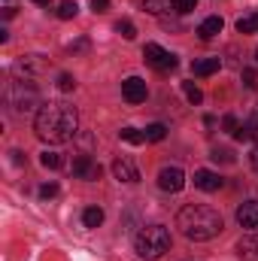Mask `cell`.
Instances as JSON below:
<instances>
[{"instance_id": "1", "label": "cell", "mask_w": 258, "mask_h": 261, "mask_svg": "<svg viewBox=\"0 0 258 261\" xmlns=\"http://www.w3.org/2000/svg\"><path fill=\"white\" fill-rule=\"evenodd\" d=\"M34 130L43 143H70L79 130V113L64 100H49L40 103V113L34 119Z\"/></svg>"}, {"instance_id": "2", "label": "cell", "mask_w": 258, "mask_h": 261, "mask_svg": "<svg viewBox=\"0 0 258 261\" xmlns=\"http://www.w3.org/2000/svg\"><path fill=\"white\" fill-rule=\"evenodd\" d=\"M176 228L194 240V243H203V240H213V237H219L222 234V216L213 210V206H207V203H186L183 210H179V216H176Z\"/></svg>"}, {"instance_id": "3", "label": "cell", "mask_w": 258, "mask_h": 261, "mask_svg": "<svg viewBox=\"0 0 258 261\" xmlns=\"http://www.w3.org/2000/svg\"><path fill=\"white\" fill-rule=\"evenodd\" d=\"M134 249L143 261H158L170 249V231L164 225H146L134 237Z\"/></svg>"}, {"instance_id": "4", "label": "cell", "mask_w": 258, "mask_h": 261, "mask_svg": "<svg viewBox=\"0 0 258 261\" xmlns=\"http://www.w3.org/2000/svg\"><path fill=\"white\" fill-rule=\"evenodd\" d=\"M24 85H28V79L12 82V85L6 88V100H9V107H12L15 113H31V110L37 107V88L31 85V88L24 91Z\"/></svg>"}, {"instance_id": "5", "label": "cell", "mask_w": 258, "mask_h": 261, "mask_svg": "<svg viewBox=\"0 0 258 261\" xmlns=\"http://www.w3.org/2000/svg\"><path fill=\"white\" fill-rule=\"evenodd\" d=\"M143 58H146V64L155 67L158 73H167V70H173V67L179 64L176 55L167 52V49H161L158 43H146V46H143Z\"/></svg>"}, {"instance_id": "6", "label": "cell", "mask_w": 258, "mask_h": 261, "mask_svg": "<svg viewBox=\"0 0 258 261\" xmlns=\"http://www.w3.org/2000/svg\"><path fill=\"white\" fill-rule=\"evenodd\" d=\"M70 170H73V176H76V179H85V182H94V179H100V173H104V170H100V164H97L91 155H76Z\"/></svg>"}, {"instance_id": "7", "label": "cell", "mask_w": 258, "mask_h": 261, "mask_svg": "<svg viewBox=\"0 0 258 261\" xmlns=\"http://www.w3.org/2000/svg\"><path fill=\"white\" fill-rule=\"evenodd\" d=\"M158 189H161V192H170V195L183 192V189H186V173H183L179 167H161V173H158Z\"/></svg>"}, {"instance_id": "8", "label": "cell", "mask_w": 258, "mask_h": 261, "mask_svg": "<svg viewBox=\"0 0 258 261\" xmlns=\"http://www.w3.org/2000/svg\"><path fill=\"white\" fill-rule=\"evenodd\" d=\"M146 94H149V88H146V82H143L140 76H128V79L122 82V97H125L128 103H143Z\"/></svg>"}, {"instance_id": "9", "label": "cell", "mask_w": 258, "mask_h": 261, "mask_svg": "<svg viewBox=\"0 0 258 261\" xmlns=\"http://www.w3.org/2000/svg\"><path fill=\"white\" fill-rule=\"evenodd\" d=\"M113 176L119 182H140V170H137V164L131 161L128 155H122V158L113 161Z\"/></svg>"}, {"instance_id": "10", "label": "cell", "mask_w": 258, "mask_h": 261, "mask_svg": "<svg viewBox=\"0 0 258 261\" xmlns=\"http://www.w3.org/2000/svg\"><path fill=\"white\" fill-rule=\"evenodd\" d=\"M194 186L200 192H219L222 189V176L213 170H194Z\"/></svg>"}, {"instance_id": "11", "label": "cell", "mask_w": 258, "mask_h": 261, "mask_svg": "<svg viewBox=\"0 0 258 261\" xmlns=\"http://www.w3.org/2000/svg\"><path fill=\"white\" fill-rule=\"evenodd\" d=\"M237 255L243 261H258V234H246L237 240Z\"/></svg>"}, {"instance_id": "12", "label": "cell", "mask_w": 258, "mask_h": 261, "mask_svg": "<svg viewBox=\"0 0 258 261\" xmlns=\"http://www.w3.org/2000/svg\"><path fill=\"white\" fill-rule=\"evenodd\" d=\"M237 222L243 228H258V200H246L237 210Z\"/></svg>"}, {"instance_id": "13", "label": "cell", "mask_w": 258, "mask_h": 261, "mask_svg": "<svg viewBox=\"0 0 258 261\" xmlns=\"http://www.w3.org/2000/svg\"><path fill=\"white\" fill-rule=\"evenodd\" d=\"M222 24H225V21H222L219 15H210V18H203V21L197 24V37H200V40H213L216 34H222Z\"/></svg>"}, {"instance_id": "14", "label": "cell", "mask_w": 258, "mask_h": 261, "mask_svg": "<svg viewBox=\"0 0 258 261\" xmlns=\"http://www.w3.org/2000/svg\"><path fill=\"white\" fill-rule=\"evenodd\" d=\"M143 9L152 15H170V12H176V3L173 0H143Z\"/></svg>"}, {"instance_id": "15", "label": "cell", "mask_w": 258, "mask_h": 261, "mask_svg": "<svg viewBox=\"0 0 258 261\" xmlns=\"http://www.w3.org/2000/svg\"><path fill=\"white\" fill-rule=\"evenodd\" d=\"M219 67H222L219 58H200V61H194V64H192V73H194V76H213Z\"/></svg>"}, {"instance_id": "16", "label": "cell", "mask_w": 258, "mask_h": 261, "mask_svg": "<svg viewBox=\"0 0 258 261\" xmlns=\"http://www.w3.org/2000/svg\"><path fill=\"white\" fill-rule=\"evenodd\" d=\"M240 143H249V140H255L258 137V116H252L249 122H243L240 128H237V134H234Z\"/></svg>"}, {"instance_id": "17", "label": "cell", "mask_w": 258, "mask_h": 261, "mask_svg": "<svg viewBox=\"0 0 258 261\" xmlns=\"http://www.w3.org/2000/svg\"><path fill=\"white\" fill-rule=\"evenodd\" d=\"M82 225H85V228H100V225H104V210H100V206H88V210L82 213Z\"/></svg>"}, {"instance_id": "18", "label": "cell", "mask_w": 258, "mask_h": 261, "mask_svg": "<svg viewBox=\"0 0 258 261\" xmlns=\"http://www.w3.org/2000/svg\"><path fill=\"white\" fill-rule=\"evenodd\" d=\"M237 31L240 34H258V12H249V15L237 18Z\"/></svg>"}, {"instance_id": "19", "label": "cell", "mask_w": 258, "mask_h": 261, "mask_svg": "<svg viewBox=\"0 0 258 261\" xmlns=\"http://www.w3.org/2000/svg\"><path fill=\"white\" fill-rule=\"evenodd\" d=\"M40 164H43L46 170H58V167L64 164V158H61L58 152H52V149H46V152L40 155Z\"/></svg>"}, {"instance_id": "20", "label": "cell", "mask_w": 258, "mask_h": 261, "mask_svg": "<svg viewBox=\"0 0 258 261\" xmlns=\"http://www.w3.org/2000/svg\"><path fill=\"white\" fill-rule=\"evenodd\" d=\"M143 134H146V140H149V143H161V140L167 137V128H164L161 122H152V125L143 130Z\"/></svg>"}, {"instance_id": "21", "label": "cell", "mask_w": 258, "mask_h": 261, "mask_svg": "<svg viewBox=\"0 0 258 261\" xmlns=\"http://www.w3.org/2000/svg\"><path fill=\"white\" fill-rule=\"evenodd\" d=\"M119 137L125 140V143H131V146H140V143H146V134L137 128H122L119 130Z\"/></svg>"}, {"instance_id": "22", "label": "cell", "mask_w": 258, "mask_h": 261, "mask_svg": "<svg viewBox=\"0 0 258 261\" xmlns=\"http://www.w3.org/2000/svg\"><path fill=\"white\" fill-rule=\"evenodd\" d=\"M183 91H186V97H189V103H192V107H197V103L203 100V91H200L194 82H183Z\"/></svg>"}, {"instance_id": "23", "label": "cell", "mask_w": 258, "mask_h": 261, "mask_svg": "<svg viewBox=\"0 0 258 261\" xmlns=\"http://www.w3.org/2000/svg\"><path fill=\"white\" fill-rule=\"evenodd\" d=\"M76 12H79V6H76V0H64L61 6H58V18H76Z\"/></svg>"}, {"instance_id": "24", "label": "cell", "mask_w": 258, "mask_h": 261, "mask_svg": "<svg viewBox=\"0 0 258 261\" xmlns=\"http://www.w3.org/2000/svg\"><path fill=\"white\" fill-rule=\"evenodd\" d=\"M116 31H119L125 40H134V37H137V28H134V21H131V18H122V21H116Z\"/></svg>"}, {"instance_id": "25", "label": "cell", "mask_w": 258, "mask_h": 261, "mask_svg": "<svg viewBox=\"0 0 258 261\" xmlns=\"http://www.w3.org/2000/svg\"><path fill=\"white\" fill-rule=\"evenodd\" d=\"M210 158H213V161H222V164H234V152H231V149H213Z\"/></svg>"}, {"instance_id": "26", "label": "cell", "mask_w": 258, "mask_h": 261, "mask_svg": "<svg viewBox=\"0 0 258 261\" xmlns=\"http://www.w3.org/2000/svg\"><path fill=\"white\" fill-rule=\"evenodd\" d=\"M58 88H61V91H73V88H76V79H73L70 73H61V76H58Z\"/></svg>"}, {"instance_id": "27", "label": "cell", "mask_w": 258, "mask_h": 261, "mask_svg": "<svg viewBox=\"0 0 258 261\" xmlns=\"http://www.w3.org/2000/svg\"><path fill=\"white\" fill-rule=\"evenodd\" d=\"M243 85H246V88H255L258 85V76H255L252 67H243Z\"/></svg>"}, {"instance_id": "28", "label": "cell", "mask_w": 258, "mask_h": 261, "mask_svg": "<svg viewBox=\"0 0 258 261\" xmlns=\"http://www.w3.org/2000/svg\"><path fill=\"white\" fill-rule=\"evenodd\" d=\"M173 3H176V12H179V15L192 12L194 6H197V0H173Z\"/></svg>"}, {"instance_id": "29", "label": "cell", "mask_w": 258, "mask_h": 261, "mask_svg": "<svg viewBox=\"0 0 258 261\" xmlns=\"http://www.w3.org/2000/svg\"><path fill=\"white\" fill-rule=\"evenodd\" d=\"M222 128L228 130V134H237V128H240L237 116H225V119H222Z\"/></svg>"}, {"instance_id": "30", "label": "cell", "mask_w": 258, "mask_h": 261, "mask_svg": "<svg viewBox=\"0 0 258 261\" xmlns=\"http://www.w3.org/2000/svg\"><path fill=\"white\" fill-rule=\"evenodd\" d=\"M55 195H58V186H55V182L40 186V197H55Z\"/></svg>"}, {"instance_id": "31", "label": "cell", "mask_w": 258, "mask_h": 261, "mask_svg": "<svg viewBox=\"0 0 258 261\" xmlns=\"http://www.w3.org/2000/svg\"><path fill=\"white\" fill-rule=\"evenodd\" d=\"M91 9L94 12H107L110 9V0H91Z\"/></svg>"}, {"instance_id": "32", "label": "cell", "mask_w": 258, "mask_h": 261, "mask_svg": "<svg viewBox=\"0 0 258 261\" xmlns=\"http://www.w3.org/2000/svg\"><path fill=\"white\" fill-rule=\"evenodd\" d=\"M249 161H252V167H255V170H258V146H255V149H252V155H249Z\"/></svg>"}, {"instance_id": "33", "label": "cell", "mask_w": 258, "mask_h": 261, "mask_svg": "<svg viewBox=\"0 0 258 261\" xmlns=\"http://www.w3.org/2000/svg\"><path fill=\"white\" fill-rule=\"evenodd\" d=\"M34 3H40V6H49V0H34Z\"/></svg>"}, {"instance_id": "34", "label": "cell", "mask_w": 258, "mask_h": 261, "mask_svg": "<svg viewBox=\"0 0 258 261\" xmlns=\"http://www.w3.org/2000/svg\"><path fill=\"white\" fill-rule=\"evenodd\" d=\"M255 58H258V49H255Z\"/></svg>"}, {"instance_id": "35", "label": "cell", "mask_w": 258, "mask_h": 261, "mask_svg": "<svg viewBox=\"0 0 258 261\" xmlns=\"http://www.w3.org/2000/svg\"><path fill=\"white\" fill-rule=\"evenodd\" d=\"M255 116H258V113H255Z\"/></svg>"}]
</instances>
